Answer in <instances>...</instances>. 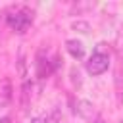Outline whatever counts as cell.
<instances>
[{
	"mask_svg": "<svg viewBox=\"0 0 123 123\" xmlns=\"http://www.w3.org/2000/svg\"><path fill=\"white\" fill-rule=\"evenodd\" d=\"M6 21H8L10 29H13L15 33H25L33 23V12L27 8H17L6 17Z\"/></svg>",
	"mask_w": 123,
	"mask_h": 123,
	"instance_id": "cell-1",
	"label": "cell"
},
{
	"mask_svg": "<svg viewBox=\"0 0 123 123\" xmlns=\"http://www.w3.org/2000/svg\"><path fill=\"white\" fill-rule=\"evenodd\" d=\"M108 67H110V56L104 54V52H94V54L88 58V62H86V71H88L92 77L106 73Z\"/></svg>",
	"mask_w": 123,
	"mask_h": 123,
	"instance_id": "cell-2",
	"label": "cell"
},
{
	"mask_svg": "<svg viewBox=\"0 0 123 123\" xmlns=\"http://www.w3.org/2000/svg\"><path fill=\"white\" fill-rule=\"evenodd\" d=\"M73 110H75V113H77L81 119H85V121H90V123H92V121H96V119H98V111H96L94 104H92V102H88V100H83V98L75 100Z\"/></svg>",
	"mask_w": 123,
	"mask_h": 123,
	"instance_id": "cell-3",
	"label": "cell"
},
{
	"mask_svg": "<svg viewBox=\"0 0 123 123\" xmlns=\"http://www.w3.org/2000/svg\"><path fill=\"white\" fill-rule=\"evenodd\" d=\"M12 92H13V90H12L10 79H0V110H4V108L10 106L12 96H13Z\"/></svg>",
	"mask_w": 123,
	"mask_h": 123,
	"instance_id": "cell-4",
	"label": "cell"
},
{
	"mask_svg": "<svg viewBox=\"0 0 123 123\" xmlns=\"http://www.w3.org/2000/svg\"><path fill=\"white\" fill-rule=\"evenodd\" d=\"M65 50H67L75 60H81V58L85 56V44H83L81 40H77V38L65 40Z\"/></svg>",
	"mask_w": 123,
	"mask_h": 123,
	"instance_id": "cell-5",
	"label": "cell"
},
{
	"mask_svg": "<svg viewBox=\"0 0 123 123\" xmlns=\"http://www.w3.org/2000/svg\"><path fill=\"white\" fill-rule=\"evenodd\" d=\"M31 123H50V115H46V113L35 115V117L31 119Z\"/></svg>",
	"mask_w": 123,
	"mask_h": 123,
	"instance_id": "cell-6",
	"label": "cell"
},
{
	"mask_svg": "<svg viewBox=\"0 0 123 123\" xmlns=\"http://www.w3.org/2000/svg\"><path fill=\"white\" fill-rule=\"evenodd\" d=\"M73 29H81V33H88V23L77 21V23H73Z\"/></svg>",
	"mask_w": 123,
	"mask_h": 123,
	"instance_id": "cell-7",
	"label": "cell"
},
{
	"mask_svg": "<svg viewBox=\"0 0 123 123\" xmlns=\"http://www.w3.org/2000/svg\"><path fill=\"white\" fill-rule=\"evenodd\" d=\"M0 123H10V117H2V119H0Z\"/></svg>",
	"mask_w": 123,
	"mask_h": 123,
	"instance_id": "cell-8",
	"label": "cell"
},
{
	"mask_svg": "<svg viewBox=\"0 0 123 123\" xmlns=\"http://www.w3.org/2000/svg\"><path fill=\"white\" fill-rule=\"evenodd\" d=\"M121 123H123V119H121Z\"/></svg>",
	"mask_w": 123,
	"mask_h": 123,
	"instance_id": "cell-9",
	"label": "cell"
}]
</instances>
